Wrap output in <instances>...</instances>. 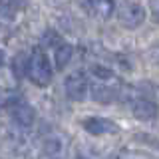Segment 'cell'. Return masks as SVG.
Wrapping results in <instances>:
<instances>
[{"label":"cell","mask_w":159,"mask_h":159,"mask_svg":"<svg viewBox=\"0 0 159 159\" xmlns=\"http://www.w3.org/2000/svg\"><path fill=\"white\" fill-rule=\"evenodd\" d=\"M26 76L30 78V82L40 88H46L52 82V64H50V58L40 46H36L30 52V64Z\"/></svg>","instance_id":"1"},{"label":"cell","mask_w":159,"mask_h":159,"mask_svg":"<svg viewBox=\"0 0 159 159\" xmlns=\"http://www.w3.org/2000/svg\"><path fill=\"white\" fill-rule=\"evenodd\" d=\"M116 10H117L119 24L127 30H135L145 22V8L141 4L133 2V0H123Z\"/></svg>","instance_id":"2"},{"label":"cell","mask_w":159,"mask_h":159,"mask_svg":"<svg viewBox=\"0 0 159 159\" xmlns=\"http://www.w3.org/2000/svg\"><path fill=\"white\" fill-rule=\"evenodd\" d=\"M64 89H66V96L72 102H84L88 98V92H89L86 74H82V72L70 74L66 78V82H64Z\"/></svg>","instance_id":"3"},{"label":"cell","mask_w":159,"mask_h":159,"mask_svg":"<svg viewBox=\"0 0 159 159\" xmlns=\"http://www.w3.org/2000/svg\"><path fill=\"white\" fill-rule=\"evenodd\" d=\"M82 127L86 129L89 135H111V133H117L119 131V125L113 119H107V117H86L82 121Z\"/></svg>","instance_id":"4"},{"label":"cell","mask_w":159,"mask_h":159,"mask_svg":"<svg viewBox=\"0 0 159 159\" xmlns=\"http://www.w3.org/2000/svg\"><path fill=\"white\" fill-rule=\"evenodd\" d=\"M10 117L20 127H32L34 121H36V109L26 102H18L10 109Z\"/></svg>","instance_id":"5"},{"label":"cell","mask_w":159,"mask_h":159,"mask_svg":"<svg viewBox=\"0 0 159 159\" xmlns=\"http://www.w3.org/2000/svg\"><path fill=\"white\" fill-rule=\"evenodd\" d=\"M129 106H131V113L137 119H141V121H151V119L157 117V103L149 98L139 96V98L133 99Z\"/></svg>","instance_id":"6"},{"label":"cell","mask_w":159,"mask_h":159,"mask_svg":"<svg viewBox=\"0 0 159 159\" xmlns=\"http://www.w3.org/2000/svg\"><path fill=\"white\" fill-rule=\"evenodd\" d=\"M89 76H92V82H96V84L113 86V88H121L123 86L121 80H119L107 66H102V64H93V66L89 68Z\"/></svg>","instance_id":"7"},{"label":"cell","mask_w":159,"mask_h":159,"mask_svg":"<svg viewBox=\"0 0 159 159\" xmlns=\"http://www.w3.org/2000/svg\"><path fill=\"white\" fill-rule=\"evenodd\" d=\"M74 58V46L68 42H62L54 48V64H56V70H64L72 62Z\"/></svg>","instance_id":"8"},{"label":"cell","mask_w":159,"mask_h":159,"mask_svg":"<svg viewBox=\"0 0 159 159\" xmlns=\"http://www.w3.org/2000/svg\"><path fill=\"white\" fill-rule=\"evenodd\" d=\"M116 0H99L98 6L93 8L92 16H96L98 20H107L109 16L113 14V10H116Z\"/></svg>","instance_id":"9"},{"label":"cell","mask_w":159,"mask_h":159,"mask_svg":"<svg viewBox=\"0 0 159 159\" xmlns=\"http://www.w3.org/2000/svg\"><path fill=\"white\" fill-rule=\"evenodd\" d=\"M28 64H30V56H26L24 52H20L12 62V72L16 74L18 78L24 76V74H28Z\"/></svg>","instance_id":"10"},{"label":"cell","mask_w":159,"mask_h":159,"mask_svg":"<svg viewBox=\"0 0 159 159\" xmlns=\"http://www.w3.org/2000/svg\"><path fill=\"white\" fill-rule=\"evenodd\" d=\"M42 42L46 44V46H52V48H56L58 44H62L64 40L58 36L56 32H54V30H46V32H44V36H42Z\"/></svg>","instance_id":"11"},{"label":"cell","mask_w":159,"mask_h":159,"mask_svg":"<svg viewBox=\"0 0 159 159\" xmlns=\"http://www.w3.org/2000/svg\"><path fill=\"white\" fill-rule=\"evenodd\" d=\"M24 6V0H4V6H2V12H6V14H16L20 8Z\"/></svg>","instance_id":"12"},{"label":"cell","mask_w":159,"mask_h":159,"mask_svg":"<svg viewBox=\"0 0 159 159\" xmlns=\"http://www.w3.org/2000/svg\"><path fill=\"white\" fill-rule=\"evenodd\" d=\"M80 2H82V8L86 10L88 14H92V12H93V8L98 6V2H99V0H80Z\"/></svg>","instance_id":"13"},{"label":"cell","mask_w":159,"mask_h":159,"mask_svg":"<svg viewBox=\"0 0 159 159\" xmlns=\"http://www.w3.org/2000/svg\"><path fill=\"white\" fill-rule=\"evenodd\" d=\"M50 2H52L54 6H66V4L70 2V0H50Z\"/></svg>","instance_id":"14"},{"label":"cell","mask_w":159,"mask_h":159,"mask_svg":"<svg viewBox=\"0 0 159 159\" xmlns=\"http://www.w3.org/2000/svg\"><path fill=\"white\" fill-rule=\"evenodd\" d=\"M153 14H155V20L159 22V0L155 2V6H153Z\"/></svg>","instance_id":"15"},{"label":"cell","mask_w":159,"mask_h":159,"mask_svg":"<svg viewBox=\"0 0 159 159\" xmlns=\"http://www.w3.org/2000/svg\"><path fill=\"white\" fill-rule=\"evenodd\" d=\"M4 62H6V54H4V50L0 48V68L4 66Z\"/></svg>","instance_id":"16"},{"label":"cell","mask_w":159,"mask_h":159,"mask_svg":"<svg viewBox=\"0 0 159 159\" xmlns=\"http://www.w3.org/2000/svg\"><path fill=\"white\" fill-rule=\"evenodd\" d=\"M78 159H86V157H78Z\"/></svg>","instance_id":"17"},{"label":"cell","mask_w":159,"mask_h":159,"mask_svg":"<svg viewBox=\"0 0 159 159\" xmlns=\"http://www.w3.org/2000/svg\"><path fill=\"white\" fill-rule=\"evenodd\" d=\"M0 109H2V103H0Z\"/></svg>","instance_id":"18"},{"label":"cell","mask_w":159,"mask_h":159,"mask_svg":"<svg viewBox=\"0 0 159 159\" xmlns=\"http://www.w3.org/2000/svg\"><path fill=\"white\" fill-rule=\"evenodd\" d=\"M147 159H149V157H147Z\"/></svg>","instance_id":"19"}]
</instances>
